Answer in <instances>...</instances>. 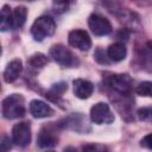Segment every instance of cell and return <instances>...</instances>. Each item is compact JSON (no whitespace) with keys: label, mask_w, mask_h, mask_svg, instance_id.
I'll return each instance as SVG.
<instances>
[{"label":"cell","mask_w":152,"mask_h":152,"mask_svg":"<svg viewBox=\"0 0 152 152\" xmlns=\"http://www.w3.org/2000/svg\"><path fill=\"white\" fill-rule=\"evenodd\" d=\"M139 118L144 121H151L152 122V108H142L138 112Z\"/></svg>","instance_id":"obj_19"},{"label":"cell","mask_w":152,"mask_h":152,"mask_svg":"<svg viewBox=\"0 0 152 152\" xmlns=\"http://www.w3.org/2000/svg\"><path fill=\"white\" fill-rule=\"evenodd\" d=\"M94 90V86L91 82L83 80V78H77L74 81V93L78 99H88Z\"/></svg>","instance_id":"obj_11"},{"label":"cell","mask_w":152,"mask_h":152,"mask_svg":"<svg viewBox=\"0 0 152 152\" xmlns=\"http://www.w3.org/2000/svg\"><path fill=\"white\" fill-rule=\"evenodd\" d=\"M90 119L96 125L112 124L114 121V115L110 112V108L104 102H97L90 109Z\"/></svg>","instance_id":"obj_4"},{"label":"cell","mask_w":152,"mask_h":152,"mask_svg":"<svg viewBox=\"0 0 152 152\" xmlns=\"http://www.w3.org/2000/svg\"><path fill=\"white\" fill-rule=\"evenodd\" d=\"M11 148V140L8 137H4L1 141V150L2 151H8Z\"/></svg>","instance_id":"obj_21"},{"label":"cell","mask_w":152,"mask_h":152,"mask_svg":"<svg viewBox=\"0 0 152 152\" xmlns=\"http://www.w3.org/2000/svg\"><path fill=\"white\" fill-rule=\"evenodd\" d=\"M55 30H56V23L51 17L48 15H42L37 18L31 26L32 37L38 42H42L44 38L52 36L55 33Z\"/></svg>","instance_id":"obj_2"},{"label":"cell","mask_w":152,"mask_h":152,"mask_svg":"<svg viewBox=\"0 0 152 152\" xmlns=\"http://www.w3.org/2000/svg\"><path fill=\"white\" fill-rule=\"evenodd\" d=\"M2 116L5 119H18L25 114V100L21 94H12L4 99L1 104Z\"/></svg>","instance_id":"obj_1"},{"label":"cell","mask_w":152,"mask_h":152,"mask_svg":"<svg viewBox=\"0 0 152 152\" xmlns=\"http://www.w3.org/2000/svg\"><path fill=\"white\" fill-rule=\"evenodd\" d=\"M57 138L52 134V133H49V132H42L38 137V140H37V144L39 147L42 148H52L57 145Z\"/></svg>","instance_id":"obj_14"},{"label":"cell","mask_w":152,"mask_h":152,"mask_svg":"<svg viewBox=\"0 0 152 152\" xmlns=\"http://www.w3.org/2000/svg\"><path fill=\"white\" fill-rule=\"evenodd\" d=\"M69 44L81 51H87L91 46V39L84 30H72L68 36Z\"/></svg>","instance_id":"obj_7"},{"label":"cell","mask_w":152,"mask_h":152,"mask_svg":"<svg viewBox=\"0 0 152 152\" xmlns=\"http://www.w3.org/2000/svg\"><path fill=\"white\" fill-rule=\"evenodd\" d=\"M21 70H23V63H21L20 59L15 58V59L11 61V62L7 64V66H6L5 71H4V81H5L6 83H12V82H14V81L19 77Z\"/></svg>","instance_id":"obj_10"},{"label":"cell","mask_w":152,"mask_h":152,"mask_svg":"<svg viewBox=\"0 0 152 152\" xmlns=\"http://www.w3.org/2000/svg\"><path fill=\"white\" fill-rule=\"evenodd\" d=\"M137 94L144 97H152V82L150 81H144L139 83V86L135 89Z\"/></svg>","instance_id":"obj_16"},{"label":"cell","mask_w":152,"mask_h":152,"mask_svg":"<svg viewBox=\"0 0 152 152\" xmlns=\"http://www.w3.org/2000/svg\"><path fill=\"white\" fill-rule=\"evenodd\" d=\"M50 57L63 66H74L77 64V59L74 57L71 51L61 44H56L50 49Z\"/></svg>","instance_id":"obj_3"},{"label":"cell","mask_w":152,"mask_h":152,"mask_svg":"<svg viewBox=\"0 0 152 152\" xmlns=\"http://www.w3.org/2000/svg\"><path fill=\"white\" fill-rule=\"evenodd\" d=\"M71 0H53L52 6L56 13H63L68 10Z\"/></svg>","instance_id":"obj_18"},{"label":"cell","mask_w":152,"mask_h":152,"mask_svg":"<svg viewBox=\"0 0 152 152\" xmlns=\"http://www.w3.org/2000/svg\"><path fill=\"white\" fill-rule=\"evenodd\" d=\"M30 64L34 68H42L46 64V57L43 53H34L30 58Z\"/></svg>","instance_id":"obj_17"},{"label":"cell","mask_w":152,"mask_h":152,"mask_svg":"<svg viewBox=\"0 0 152 152\" xmlns=\"http://www.w3.org/2000/svg\"><path fill=\"white\" fill-rule=\"evenodd\" d=\"M107 55H108V58L110 61L120 62V61H124L126 58L127 49L122 43H114L108 48Z\"/></svg>","instance_id":"obj_12"},{"label":"cell","mask_w":152,"mask_h":152,"mask_svg":"<svg viewBox=\"0 0 152 152\" xmlns=\"http://www.w3.org/2000/svg\"><path fill=\"white\" fill-rule=\"evenodd\" d=\"M13 27V12H11L10 6L5 5L1 10V19H0V28L2 32L8 31Z\"/></svg>","instance_id":"obj_13"},{"label":"cell","mask_w":152,"mask_h":152,"mask_svg":"<svg viewBox=\"0 0 152 152\" xmlns=\"http://www.w3.org/2000/svg\"><path fill=\"white\" fill-rule=\"evenodd\" d=\"M12 141L20 146L25 147L31 141V126L28 122L15 124L12 128Z\"/></svg>","instance_id":"obj_6"},{"label":"cell","mask_w":152,"mask_h":152,"mask_svg":"<svg viewBox=\"0 0 152 152\" xmlns=\"http://www.w3.org/2000/svg\"><path fill=\"white\" fill-rule=\"evenodd\" d=\"M88 25H89L90 31L95 36H107L112 32V25L109 20L97 13H94L89 17Z\"/></svg>","instance_id":"obj_5"},{"label":"cell","mask_w":152,"mask_h":152,"mask_svg":"<svg viewBox=\"0 0 152 152\" xmlns=\"http://www.w3.org/2000/svg\"><path fill=\"white\" fill-rule=\"evenodd\" d=\"M140 145H141L142 147H146V148L152 150V133H150V134L145 135V137L141 139Z\"/></svg>","instance_id":"obj_20"},{"label":"cell","mask_w":152,"mask_h":152,"mask_svg":"<svg viewBox=\"0 0 152 152\" xmlns=\"http://www.w3.org/2000/svg\"><path fill=\"white\" fill-rule=\"evenodd\" d=\"M27 15V10L24 6H18L13 11V27L19 28L24 25Z\"/></svg>","instance_id":"obj_15"},{"label":"cell","mask_w":152,"mask_h":152,"mask_svg":"<svg viewBox=\"0 0 152 152\" xmlns=\"http://www.w3.org/2000/svg\"><path fill=\"white\" fill-rule=\"evenodd\" d=\"M147 49L152 52V42H148V43H147Z\"/></svg>","instance_id":"obj_22"},{"label":"cell","mask_w":152,"mask_h":152,"mask_svg":"<svg viewBox=\"0 0 152 152\" xmlns=\"http://www.w3.org/2000/svg\"><path fill=\"white\" fill-rule=\"evenodd\" d=\"M30 113L32 114L33 118L42 119V118H48L53 114V109L44 101L40 100H33L30 102Z\"/></svg>","instance_id":"obj_9"},{"label":"cell","mask_w":152,"mask_h":152,"mask_svg":"<svg viewBox=\"0 0 152 152\" xmlns=\"http://www.w3.org/2000/svg\"><path fill=\"white\" fill-rule=\"evenodd\" d=\"M108 83H109L110 88L114 89L115 91L121 93V94H126L131 89L132 81H131V77L126 74H115V75H112L109 77Z\"/></svg>","instance_id":"obj_8"}]
</instances>
